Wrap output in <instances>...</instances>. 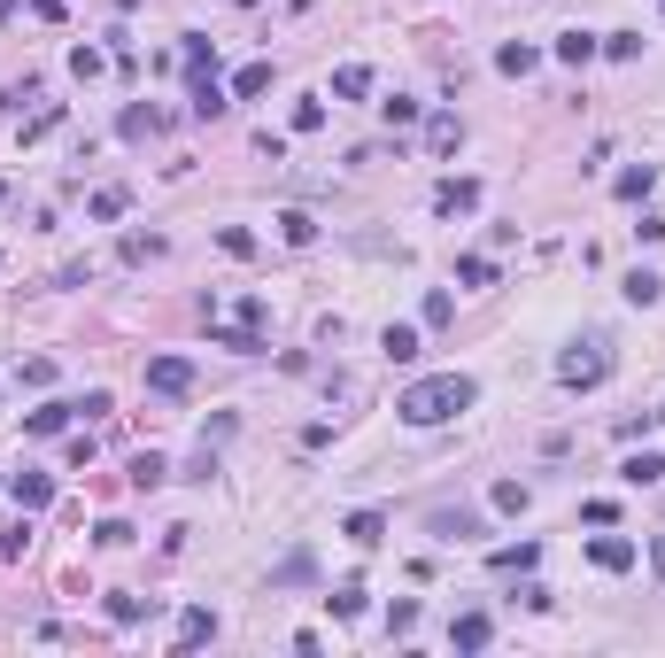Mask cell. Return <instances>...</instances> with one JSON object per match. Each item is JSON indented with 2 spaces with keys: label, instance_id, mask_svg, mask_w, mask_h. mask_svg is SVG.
Instances as JSON below:
<instances>
[{
  "label": "cell",
  "instance_id": "1",
  "mask_svg": "<svg viewBox=\"0 0 665 658\" xmlns=\"http://www.w3.org/2000/svg\"><path fill=\"white\" fill-rule=\"evenodd\" d=\"M480 403V380L472 372H434V380H418V388H403V426H441V419H457V411H472Z\"/></svg>",
  "mask_w": 665,
  "mask_h": 658
},
{
  "label": "cell",
  "instance_id": "2",
  "mask_svg": "<svg viewBox=\"0 0 665 658\" xmlns=\"http://www.w3.org/2000/svg\"><path fill=\"white\" fill-rule=\"evenodd\" d=\"M557 380H565V388H604L611 380V349L604 341H573V349H565V357H557Z\"/></svg>",
  "mask_w": 665,
  "mask_h": 658
},
{
  "label": "cell",
  "instance_id": "3",
  "mask_svg": "<svg viewBox=\"0 0 665 658\" xmlns=\"http://www.w3.org/2000/svg\"><path fill=\"white\" fill-rule=\"evenodd\" d=\"M426 527H434L441 542H472V535H488V519H480V511H464V504H441V511H426Z\"/></svg>",
  "mask_w": 665,
  "mask_h": 658
},
{
  "label": "cell",
  "instance_id": "4",
  "mask_svg": "<svg viewBox=\"0 0 665 658\" xmlns=\"http://www.w3.org/2000/svg\"><path fill=\"white\" fill-rule=\"evenodd\" d=\"M147 388L155 395H194V364L186 357H147Z\"/></svg>",
  "mask_w": 665,
  "mask_h": 658
},
{
  "label": "cell",
  "instance_id": "5",
  "mask_svg": "<svg viewBox=\"0 0 665 658\" xmlns=\"http://www.w3.org/2000/svg\"><path fill=\"white\" fill-rule=\"evenodd\" d=\"M186 101H194V117H202V124H217L232 109V93L217 86V70H194V93H186Z\"/></svg>",
  "mask_w": 665,
  "mask_h": 658
},
{
  "label": "cell",
  "instance_id": "6",
  "mask_svg": "<svg viewBox=\"0 0 665 658\" xmlns=\"http://www.w3.org/2000/svg\"><path fill=\"white\" fill-rule=\"evenodd\" d=\"M434 210L441 217H472V210H480V179H441L434 186Z\"/></svg>",
  "mask_w": 665,
  "mask_h": 658
},
{
  "label": "cell",
  "instance_id": "7",
  "mask_svg": "<svg viewBox=\"0 0 665 658\" xmlns=\"http://www.w3.org/2000/svg\"><path fill=\"white\" fill-rule=\"evenodd\" d=\"M495 70H503V78H534V70H542V47H526V39H503V47H495Z\"/></svg>",
  "mask_w": 665,
  "mask_h": 658
},
{
  "label": "cell",
  "instance_id": "8",
  "mask_svg": "<svg viewBox=\"0 0 665 658\" xmlns=\"http://www.w3.org/2000/svg\"><path fill=\"white\" fill-rule=\"evenodd\" d=\"M310 581H318V558H310V550H287V558L271 566V589H310Z\"/></svg>",
  "mask_w": 665,
  "mask_h": 658
},
{
  "label": "cell",
  "instance_id": "9",
  "mask_svg": "<svg viewBox=\"0 0 665 658\" xmlns=\"http://www.w3.org/2000/svg\"><path fill=\"white\" fill-rule=\"evenodd\" d=\"M550 55L565 62V70H580V62H596V55H604V39H596V31H565V39H557Z\"/></svg>",
  "mask_w": 665,
  "mask_h": 658
},
{
  "label": "cell",
  "instance_id": "10",
  "mask_svg": "<svg viewBox=\"0 0 665 658\" xmlns=\"http://www.w3.org/2000/svg\"><path fill=\"white\" fill-rule=\"evenodd\" d=\"M116 132H124V140H155V132H163V109H155V101H132V109L116 117Z\"/></svg>",
  "mask_w": 665,
  "mask_h": 658
},
{
  "label": "cell",
  "instance_id": "11",
  "mask_svg": "<svg viewBox=\"0 0 665 658\" xmlns=\"http://www.w3.org/2000/svg\"><path fill=\"white\" fill-rule=\"evenodd\" d=\"M341 535L356 542V550H379V535H387V511H348Z\"/></svg>",
  "mask_w": 665,
  "mask_h": 658
},
{
  "label": "cell",
  "instance_id": "12",
  "mask_svg": "<svg viewBox=\"0 0 665 658\" xmlns=\"http://www.w3.org/2000/svg\"><path fill=\"white\" fill-rule=\"evenodd\" d=\"M70 419H78V403H39V411L24 419V434H39V442H55V434H62Z\"/></svg>",
  "mask_w": 665,
  "mask_h": 658
},
{
  "label": "cell",
  "instance_id": "13",
  "mask_svg": "<svg viewBox=\"0 0 665 658\" xmlns=\"http://www.w3.org/2000/svg\"><path fill=\"white\" fill-rule=\"evenodd\" d=\"M8 496H16L24 511H47V504H55V480H47V473H16V480H8Z\"/></svg>",
  "mask_w": 665,
  "mask_h": 658
},
{
  "label": "cell",
  "instance_id": "14",
  "mask_svg": "<svg viewBox=\"0 0 665 658\" xmlns=\"http://www.w3.org/2000/svg\"><path fill=\"white\" fill-rule=\"evenodd\" d=\"M588 558H596L604 573H627V566H635V542H627V535H596V542H588Z\"/></svg>",
  "mask_w": 665,
  "mask_h": 658
},
{
  "label": "cell",
  "instance_id": "15",
  "mask_svg": "<svg viewBox=\"0 0 665 658\" xmlns=\"http://www.w3.org/2000/svg\"><path fill=\"white\" fill-rule=\"evenodd\" d=\"M209 341L232 349V357H263V333L256 326H217V318H209Z\"/></svg>",
  "mask_w": 665,
  "mask_h": 658
},
{
  "label": "cell",
  "instance_id": "16",
  "mask_svg": "<svg viewBox=\"0 0 665 658\" xmlns=\"http://www.w3.org/2000/svg\"><path fill=\"white\" fill-rule=\"evenodd\" d=\"M619 480H627V488H658V480H665V457H658V449H635V457L619 465Z\"/></svg>",
  "mask_w": 665,
  "mask_h": 658
},
{
  "label": "cell",
  "instance_id": "17",
  "mask_svg": "<svg viewBox=\"0 0 665 658\" xmlns=\"http://www.w3.org/2000/svg\"><path fill=\"white\" fill-rule=\"evenodd\" d=\"M488 635H495V620H488V612H464L457 628H449V643H457V651H488Z\"/></svg>",
  "mask_w": 665,
  "mask_h": 658
},
{
  "label": "cell",
  "instance_id": "18",
  "mask_svg": "<svg viewBox=\"0 0 665 658\" xmlns=\"http://www.w3.org/2000/svg\"><path fill=\"white\" fill-rule=\"evenodd\" d=\"M178 62H186V78H194V70H217V39L186 31V39H178Z\"/></svg>",
  "mask_w": 665,
  "mask_h": 658
},
{
  "label": "cell",
  "instance_id": "19",
  "mask_svg": "<svg viewBox=\"0 0 665 658\" xmlns=\"http://www.w3.org/2000/svg\"><path fill=\"white\" fill-rule=\"evenodd\" d=\"M333 93H341V101H364V93H372V70H364V62H341V70H333Z\"/></svg>",
  "mask_w": 665,
  "mask_h": 658
},
{
  "label": "cell",
  "instance_id": "20",
  "mask_svg": "<svg viewBox=\"0 0 665 658\" xmlns=\"http://www.w3.org/2000/svg\"><path fill=\"white\" fill-rule=\"evenodd\" d=\"M488 566L495 573H534V566H542V550H534V542H511V550H495Z\"/></svg>",
  "mask_w": 665,
  "mask_h": 658
},
{
  "label": "cell",
  "instance_id": "21",
  "mask_svg": "<svg viewBox=\"0 0 665 658\" xmlns=\"http://www.w3.org/2000/svg\"><path fill=\"white\" fill-rule=\"evenodd\" d=\"M619 295L635 302V310H650V302L665 295V279H658V271H627V287H619Z\"/></svg>",
  "mask_w": 665,
  "mask_h": 658
},
{
  "label": "cell",
  "instance_id": "22",
  "mask_svg": "<svg viewBox=\"0 0 665 658\" xmlns=\"http://www.w3.org/2000/svg\"><path fill=\"white\" fill-rule=\"evenodd\" d=\"M279 240H287V248H310V240H318V217H310V210H287V217H279Z\"/></svg>",
  "mask_w": 665,
  "mask_h": 658
},
{
  "label": "cell",
  "instance_id": "23",
  "mask_svg": "<svg viewBox=\"0 0 665 658\" xmlns=\"http://www.w3.org/2000/svg\"><path fill=\"white\" fill-rule=\"evenodd\" d=\"M457 140H464L457 117H426V148H434V155H457Z\"/></svg>",
  "mask_w": 665,
  "mask_h": 658
},
{
  "label": "cell",
  "instance_id": "24",
  "mask_svg": "<svg viewBox=\"0 0 665 658\" xmlns=\"http://www.w3.org/2000/svg\"><path fill=\"white\" fill-rule=\"evenodd\" d=\"M650 186H658V171H650V163L619 171V202H650Z\"/></svg>",
  "mask_w": 665,
  "mask_h": 658
},
{
  "label": "cell",
  "instance_id": "25",
  "mask_svg": "<svg viewBox=\"0 0 665 658\" xmlns=\"http://www.w3.org/2000/svg\"><path fill=\"white\" fill-rule=\"evenodd\" d=\"M163 480H171V465H163L155 449H140V457H132V488H163Z\"/></svg>",
  "mask_w": 665,
  "mask_h": 658
},
{
  "label": "cell",
  "instance_id": "26",
  "mask_svg": "<svg viewBox=\"0 0 665 658\" xmlns=\"http://www.w3.org/2000/svg\"><path fill=\"white\" fill-rule=\"evenodd\" d=\"M379 349H387L395 364H410V357H418V326H387V333H379Z\"/></svg>",
  "mask_w": 665,
  "mask_h": 658
},
{
  "label": "cell",
  "instance_id": "27",
  "mask_svg": "<svg viewBox=\"0 0 665 658\" xmlns=\"http://www.w3.org/2000/svg\"><path fill=\"white\" fill-rule=\"evenodd\" d=\"M109 620H116V628H140V620H147V597L116 589V597H109Z\"/></svg>",
  "mask_w": 665,
  "mask_h": 658
},
{
  "label": "cell",
  "instance_id": "28",
  "mask_svg": "<svg viewBox=\"0 0 665 658\" xmlns=\"http://www.w3.org/2000/svg\"><path fill=\"white\" fill-rule=\"evenodd\" d=\"M232 93H240V101H256V93H271V62H248V70L232 78Z\"/></svg>",
  "mask_w": 665,
  "mask_h": 658
},
{
  "label": "cell",
  "instance_id": "29",
  "mask_svg": "<svg viewBox=\"0 0 665 658\" xmlns=\"http://www.w3.org/2000/svg\"><path fill=\"white\" fill-rule=\"evenodd\" d=\"M124 210H132V194H124V186H101V194H93V217H101V225H116Z\"/></svg>",
  "mask_w": 665,
  "mask_h": 658
},
{
  "label": "cell",
  "instance_id": "30",
  "mask_svg": "<svg viewBox=\"0 0 665 658\" xmlns=\"http://www.w3.org/2000/svg\"><path fill=\"white\" fill-rule=\"evenodd\" d=\"M163 256V233H124V264H155Z\"/></svg>",
  "mask_w": 665,
  "mask_h": 658
},
{
  "label": "cell",
  "instance_id": "31",
  "mask_svg": "<svg viewBox=\"0 0 665 658\" xmlns=\"http://www.w3.org/2000/svg\"><path fill=\"white\" fill-rule=\"evenodd\" d=\"M217 248H225V256H240V264H248V256H256V233H248V225H217Z\"/></svg>",
  "mask_w": 665,
  "mask_h": 658
},
{
  "label": "cell",
  "instance_id": "32",
  "mask_svg": "<svg viewBox=\"0 0 665 658\" xmlns=\"http://www.w3.org/2000/svg\"><path fill=\"white\" fill-rule=\"evenodd\" d=\"M209 635H217V620H209L202 604H194V612H178V643H209Z\"/></svg>",
  "mask_w": 665,
  "mask_h": 658
},
{
  "label": "cell",
  "instance_id": "33",
  "mask_svg": "<svg viewBox=\"0 0 665 658\" xmlns=\"http://www.w3.org/2000/svg\"><path fill=\"white\" fill-rule=\"evenodd\" d=\"M604 55L611 62H635L642 55V31H604Z\"/></svg>",
  "mask_w": 665,
  "mask_h": 658
},
{
  "label": "cell",
  "instance_id": "34",
  "mask_svg": "<svg viewBox=\"0 0 665 658\" xmlns=\"http://www.w3.org/2000/svg\"><path fill=\"white\" fill-rule=\"evenodd\" d=\"M457 279L464 287H495V264L488 256H457Z\"/></svg>",
  "mask_w": 665,
  "mask_h": 658
},
{
  "label": "cell",
  "instance_id": "35",
  "mask_svg": "<svg viewBox=\"0 0 665 658\" xmlns=\"http://www.w3.org/2000/svg\"><path fill=\"white\" fill-rule=\"evenodd\" d=\"M325 604H333V620H364V589H333Z\"/></svg>",
  "mask_w": 665,
  "mask_h": 658
},
{
  "label": "cell",
  "instance_id": "36",
  "mask_svg": "<svg viewBox=\"0 0 665 658\" xmlns=\"http://www.w3.org/2000/svg\"><path fill=\"white\" fill-rule=\"evenodd\" d=\"M418 318H426V326H449V318H457V302H449V295H441V287H434V295H426V310H418Z\"/></svg>",
  "mask_w": 665,
  "mask_h": 658
},
{
  "label": "cell",
  "instance_id": "37",
  "mask_svg": "<svg viewBox=\"0 0 665 658\" xmlns=\"http://www.w3.org/2000/svg\"><path fill=\"white\" fill-rule=\"evenodd\" d=\"M495 511H526V480H495Z\"/></svg>",
  "mask_w": 665,
  "mask_h": 658
},
{
  "label": "cell",
  "instance_id": "38",
  "mask_svg": "<svg viewBox=\"0 0 665 658\" xmlns=\"http://www.w3.org/2000/svg\"><path fill=\"white\" fill-rule=\"evenodd\" d=\"M101 62H109L101 47H70V70H78V78H101Z\"/></svg>",
  "mask_w": 665,
  "mask_h": 658
},
{
  "label": "cell",
  "instance_id": "39",
  "mask_svg": "<svg viewBox=\"0 0 665 658\" xmlns=\"http://www.w3.org/2000/svg\"><path fill=\"white\" fill-rule=\"evenodd\" d=\"M93 542H101V550H124V542H132V527H124V519H101V527H93Z\"/></svg>",
  "mask_w": 665,
  "mask_h": 658
},
{
  "label": "cell",
  "instance_id": "40",
  "mask_svg": "<svg viewBox=\"0 0 665 658\" xmlns=\"http://www.w3.org/2000/svg\"><path fill=\"white\" fill-rule=\"evenodd\" d=\"M55 124H62V109H55V101H47V109H39V117H24V140H47V132H55Z\"/></svg>",
  "mask_w": 665,
  "mask_h": 658
},
{
  "label": "cell",
  "instance_id": "41",
  "mask_svg": "<svg viewBox=\"0 0 665 658\" xmlns=\"http://www.w3.org/2000/svg\"><path fill=\"white\" fill-rule=\"evenodd\" d=\"M325 124V101H294V132H318Z\"/></svg>",
  "mask_w": 665,
  "mask_h": 658
},
{
  "label": "cell",
  "instance_id": "42",
  "mask_svg": "<svg viewBox=\"0 0 665 658\" xmlns=\"http://www.w3.org/2000/svg\"><path fill=\"white\" fill-rule=\"evenodd\" d=\"M24 550H31V527H8V535H0V558H8V566H16Z\"/></svg>",
  "mask_w": 665,
  "mask_h": 658
},
{
  "label": "cell",
  "instance_id": "43",
  "mask_svg": "<svg viewBox=\"0 0 665 658\" xmlns=\"http://www.w3.org/2000/svg\"><path fill=\"white\" fill-rule=\"evenodd\" d=\"M78 411H86V419H109L116 403H109V388H86V395H78Z\"/></svg>",
  "mask_w": 665,
  "mask_h": 658
},
{
  "label": "cell",
  "instance_id": "44",
  "mask_svg": "<svg viewBox=\"0 0 665 658\" xmlns=\"http://www.w3.org/2000/svg\"><path fill=\"white\" fill-rule=\"evenodd\" d=\"M410 628H418V604L403 597V604H395V612H387V635H410Z\"/></svg>",
  "mask_w": 665,
  "mask_h": 658
},
{
  "label": "cell",
  "instance_id": "45",
  "mask_svg": "<svg viewBox=\"0 0 665 658\" xmlns=\"http://www.w3.org/2000/svg\"><path fill=\"white\" fill-rule=\"evenodd\" d=\"M650 573H658V581H665V535L650 542Z\"/></svg>",
  "mask_w": 665,
  "mask_h": 658
},
{
  "label": "cell",
  "instance_id": "46",
  "mask_svg": "<svg viewBox=\"0 0 665 658\" xmlns=\"http://www.w3.org/2000/svg\"><path fill=\"white\" fill-rule=\"evenodd\" d=\"M650 419H658V426H665V403H658V411H650Z\"/></svg>",
  "mask_w": 665,
  "mask_h": 658
},
{
  "label": "cell",
  "instance_id": "47",
  "mask_svg": "<svg viewBox=\"0 0 665 658\" xmlns=\"http://www.w3.org/2000/svg\"><path fill=\"white\" fill-rule=\"evenodd\" d=\"M0 488H8V480H0Z\"/></svg>",
  "mask_w": 665,
  "mask_h": 658
},
{
  "label": "cell",
  "instance_id": "48",
  "mask_svg": "<svg viewBox=\"0 0 665 658\" xmlns=\"http://www.w3.org/2000/svg\"><path fill=\"white\" fill-rule=\"evenodd\" d=\"M0 194H8V186H0Z\"/></svg>",
  "mask_w": 665,
  "mask_h": 658
}]
</instances>
